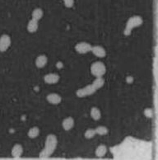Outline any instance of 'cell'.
<instances>
[{
  "label": "cell",
  "instance_id": "1",
  "mask_svg": "<svg viewBox=\"0 0 158 160\" xmlns=\"http://www.w3.org/2000/svg\"><path fill=\"white\" fill-rule=\"evenodd\" d=\"M57 137L55 135H49L46 137L45 146V149L41 152L40 157L41 158H48L53 154L57 147Z\"/></svg>",
  "mask_w": 158,
  "mask_h": 160
},
{
  "label": "cell",
  "instance_id": "2",
  "mask_svg": "<svg viewBox=\"0 0 158 160\" xmlns=\"http://www.w3.org/2000/svg\"><path fill=\"white\" fill-rule=\"evenodd\" d=\"M142 22H143V20H142V18L140 16H134L128 19V22H127L126 28H125V31H124V34L126 35V36H128L133 28L142 25Z\"/></svg>",
  "mask_w": 158,
  "mask_h": 160
},
{
  "label": "cell",
  "instance_id": "3",
  "mask_svg": "<svg viewBox=\"0 0 158 160\" xmlns=\"http://www.w3.org/2000/svg\"><path fill=\"white\" fill-rule=\"evenodd\" d=\"M91 72L95 77H102L106 72L105 65L101 61L95 62L91 66Z\"/></svg>",
  "mask_w": 158,
  "mask_h": 160
},
{
  "label": "cell",
  "instance_id": "4",
  "mask_svg": "<svg viewBox=\"0 0 158 160\" xmlns=\"http://www.w3.org/2000/svg\"><path fill=\"white\" fill-rule=\"evenodd\" d=\"M96 88L93 87V85L92 84H89L83 88H81V89L78 90L77 91V96L78 98H84V97L87 96H90V95H92L96 92Z\"/></svg>",
  "mask_w": 158,
  "mask_h": 160
},
{
  "label": "cell",
  "instance_id": "5",
  "mask_svg": "<svg viewBox=\"0 0 158 160\" xmlns=\"http://www.w3.org/2000/svg\"><path fill=\"white\" fill-rule=\"evenodd\" d=\"M10 45H11V38L8 35H2V37H0V51L1 52H4L7 49L9 48Z\"/></svg>",
  "mask_w": 158,
  "mask_h": 160
},
{
  "label": "cell",
  "instance_id": "6",
  "mask_svg": "<svg viewBox=\"0 0 158 160\" xmlns=\"http://www.w3.org/2000/svg\"><path fill=\"white\" fill-rule=\"evenodd\" d=\"M92 46L90 45L89 43L87 42H81L76 45L75 50H77V52L80 53V54H86L91 51Z\"/></svg>",
  "mask_w": 158,
  "mask_h": 160
},
{
  "label": "cell",
  "instance_id": "7",
  "mask_svg": "<svg viewBox=\"0 0 158 160\" xmlns=\"http://www.w3.org/2000/svg\"><path fill=\"white\" fill-rule=\"evenodd\" d=\"M45 82L46 83H49V84H54V83H56V82H59L60 80V76L56 74V73H49L47 75L45 76Z\"/></svg>",
  "mask_w": 158,
  "mask_h": 160
},
{
  "label": "cell",
  "instance_id": "8",
  "mask_svg": "<svg viewBox=\"0 0 158 160\" xmlns=\"http://www.w3.org/2000/svg\"><path fill=\"white\" fill-rule=\"evenodd\" d=\"M91 51H92V53H93L96 56H97V57L103 58L106 55L105 50L102 47V46H93V47H92Z\"/></svg>",
  "mask_w": 158,
  "mask_h": 160
},
{
  "label": "cell",
  "instance_id": "9",
  "mask_svg": "<svg viewBox=\"0 0 158 160\" xmlns=\"http://www.w3.org/2000/svg\"><path fill=\"white\" fill-rule=\"evenodd\" d=\"M46 99H47L49 102L51 103V104H54V105H57V104L61 102V100H62L61 97L57 93L49 94Z\"/></svg>",
  "mask_w": 158,
  "mask_h": 160
},
{
  "label": "cell",
  "instance_id": "10",
  "mask_svg": "<svg viewBox=\"0 0 158 160\" xmlns=\"http://www.w3.org/2000/svg\"><path fill=\"white\" fill-rule=\"evenodd\" d=\"M63 128L65 130H70L74 126V120L73 117H67L63 121Z\"/></svg>",
  "mask_w": 158,
  "mask_h": 160
},
{
  "label": "cell",
  "instance_id": "11",
  "mask_svg": "<svg viewBox=\"0 0 158 160\" xmlns=\"http://www.w3.org/2000/svg\"><path fill=\"white\" fill-rule=\"evenodd\" d=\"M23 149L21 144H15L12 149V155L13 156L14 158H20L22 154Z\"/></svg>",
  "mask_w": 158,
  "mask_h": 160
},
{
  "label": "cell",
  "instance_id": "12",
  "mask_svg": "<svg viewBox=\"0 0 158 160\" xmlns=\"http://www.w3.org/2000/svg\"><path fill=\"white\" fill-rule=\"evenodd\" d=\"M48 59L45 55H41L38 56L36 60V65L37 68H43L47 64Z\"/></svg>",
  "mask_w": 158,
  "mask_h": 160
},
{
  "label": "cell",
  "instance_id": "13",
  "mask_svg": "<svg viewBox=\"0 0 158 160\" xmlns=\"http://www.w3.org/2000/svg\"><path fill=\"white\" fill-rule=\"evenodd\" d=\"M38 21L36 20V19L32 18L31 20L29 22L27 26V30L28 32H31V33H34L37 31L38 29Z\"/></svg>",
  "mask_w": 158,
  "mask_h": 160
},
{
  "label": "cell",
  "instance_id": "14",
  "mask_svg": "<svg viewBox=\"0 0 158 160\" xmlns=\"http://www.w3.org/2000/svg\"><path fill=\"white\" fill-rule=\"evenodd\" d=\"M104 83H105V80H104V78L102 77H96V79H95L92 85L96 88V90H97L103 87Z\"/></svg>",
  "mask_w": 158,
  "mask_h": 160
},
{
  "label": "cell",
  "instance_id": "15",
  "mask_svg": "<svg viewBox=\"0 0 158 160\" xmlns=\"http://www.w3.org/2000/svg\"><path fill=\"white\" fill-rule=\"evenodd\" d=\"M106 152H107V148L104 144H101V145H99L97 147V149L96 150V154L97 157L101 158V157H103V156L105 155Z\"/></svg>",
  "mask_w": 158,
  "mask_h": 160
},
{
  "label": "cell",
  "instance_id": "16",
  "mask_svg": "<svg viewBox=\"0 0 158 160\" xmlns=\"http://www.w3.org/2000/svg\"><path fill=\"white\" fill-rule=\"evenodd\" d=\"M43 11L41 8H36L34 11L32 12V18L36 19V20L39 21L40 19L42 18L43 17Z\"/></svg>",
  "mask_w": 158,
  "mask_h": 160
},
{
  "label": "cell",
  "instance_id": "17",
  "mask_svg": "<svg viewBox=\"0 0 158 160\" xmlns=\"http://www.w3.org/2000/svg\"><path fill=\"white\" fill-rule=\"evenodd\" d=\"M101 111L99 110L97 108H92L91 110V117L95 120V121H98L101 118Z\"/></svg>",
  "mask_w": 158,
  "mask_h": 160
},
{
  "label": "cell",
  "instance_id": "18",
  "mask_svg": "<svg viewBox=\"0 0 158 160\" xmlns=\"http://www.w3.org/2000/svg\"><path fill=\"white\" fill-rule=\"evenodd\" d=\"M40 134V129L36 126H35V127H32L28 131V136L31 139H34V138H36Z\"/></svg>",
  "mask_w": 158,
  "mask_h": 160
},
{
  "label": "cell",
  "instance_id": "19",
  "mask_svg": "<svg viewBox=\"0 0 158 160\" xmlns=\"http://www.w3.org/2000/svg\"><path fill=\"white\" fill-rule=\"evenodd\" d=\"M96 134H98L99 135H105L108 134V129L105 126H98L96 129Z\"/></svg>",
  "mask_w": 158,
  "mask_h": 160
},
{
  "label": "cell",
  "instance_id": "20",
  "mask_svg": "<svg viewBox=\"0 0 158 160\" xmlns=\"http://www.w3.org/2000/svg\"><path fill=\"white\" fill-rule=\"evenodd\" d=\"M96 135V132L95 129H88V130H86V132H85V137L87 138V139H92V138L94 137Z\"/></svg>",
  "mask_w": 158,
  "mask_h": 160
},
{
  "label": "cell",
  "instance_id": "21",
  "mask_svg": "<svg viewBox=\"0 0 158 160\" xmlns=\"http://www.w3.org/2000/svg\"><path fill=\"white\" fill-rule=\"evenodd\" d=\"M64 3L65 7L72 8L74 4V0H64Z\"/></svg>",
  "mask_w": 158,
  "mask_h": 160
},
{
  "label": "cell",
  "instance_id": "22",
  "mask_svg": "<svg viewBox=\"0 0 158 160\" xmlns=\"http://www.w3.org/2000/svg\"><path fill=\"white\" fill-rule=\"evenodd\" d=\"M145 115L148 117H151L152 116V111L151 109H147V110H145Z\"/></svg>",
  "mask_w": 158,
  "mask_h": 160
},
{
  "label": "cell",
  "instance_id": "23",
  "mask_svg": "<svg viewBox=\"0 0 158 160\" xmlns=\"http://www.w3.org/2000/svg\"><path fill=\"white\" fill-rule=\"evenodd\" d=\"M62 67H63L62 63H61V62H59V63H58V64H57V68H58V69H61Z\"/></svg>",
  "mask_w": 158,
  "mask_h": 160
}]
</instances>
